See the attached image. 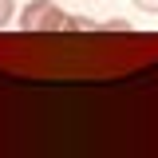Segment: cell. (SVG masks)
<instances>
[{
  "instance_id": "obj_1",
  "label": "cell",
  "mask_w": 158,
  "mask_h": 158,
  "mask_svg": "<svg viewBox=\"0 0 158 158\" xmlns=\"http://www.w3.org/2000/svg\"><path fill=\"white\" fill-rule=\"evenodd\" d=\"M67 28H95V24L67 16L56 0H32L20 12V32H67Z\"/></svg>"
},
{
  "instance_id": "obj_2",
  "label": "cell",
  "mask_w": 158,
  "mask_h": 158,
  "mask_svg": "<svg viewBox=\"0 0 158 158\" xmlns=\"http://www.w3.org/2000/svg\"><path fill=\"white\" fill-rule=\"evenodd\" d=\"M16 16V0H0V28H8Z\"/></svg>"
},
{
  "instance_id": "obj_3",
  "label": "cell",
  "mask_w": 158,
  "mask_h": 158,
  "mask_svg": "<svg viewBox=\"0 0 158 158\" xmlns=\"http://www.w3.org/2000/svg\"><path fill=\"white\" fill-rule=\"evenodd\" d=\"M138 12H150V16H158V0H135Z\"/></svg>"
}]
</instances>
